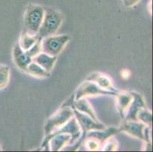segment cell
Segmentation results:
<instances>
[{
    "mask_svg": "<svg viewBox=\"0 0 153 152\" xmlns=\"http://www.w3.org/2000/svg\"><path fill=\"white\" fill-rule=\"evenodd\" d=\"M69 40L70 37L66 34L52 35L41 38L42 52L52 56H57L66 47Z\"/></svg>",
    "mask_w": 153,
    "mask_h": 152,
    "instance_id": "cell-4",
    "label": "cell"
},
{
    "mask_svg": "<svg viewBox=\"0 0 153 152\" xmlns=\"http://www.w3.org/2000/svg\"><path fill=\"white\" fill-rule=\"evenodd\" d=\"M146 125L140 121H132V120H124V122L121 124L118 132H125L131 136L132 137L137 138L139 139L144 141V136H143V130Z\"/></svg>",
    "mask_w": 153,
    "mask_h": 152,
    "instance_id": "cell-8",
    "label": "cell"
},
{
    "mask_svg": "<svg viewBox=\"0 0 153 152\" xmlns=\"http://www.w3.org/2000/svg\"><path fill=\"white\" fill-rule=\"evenodd\" d=\"M10 80V69L8 65L0 64V90L5 88Z\"/></svg>",
    "mask_w": 153,
    "mask_h": 152,
    "instance_id": "cell-19",
    "label": "cell"
},
{
    "mask_svg": "<svg viewBox=\"0 0 153 152\" xmlns=\"http://www.w3.org/2000/svg\"><path fill=\"white\" fill-rule=\"evenodd\" d=\"M104 147L102 148L103 151H116L117 148V142L116 141V139H114V138L111 137L110 139H108L106 142H104Z\"/></svg>",
    "mask_w": 153,
    "mask_h": 152,
    "instance_id": "cell-23",
    "label": "cell"
},
{
    "mask_svg": "<svg viewBox=\"0 0 153 152\" xmlns=\"http://www.w3.org/2000/svg\"><path fill=\"white\" fill-rule=\"evenodd\" d=\"M26 53L30 57V58H34L36 56H37L38 54H40L41 53H42V46H41V38H40L37 40V41L36 42L34 45L32 46L28 50L25 51Z\"/></svg>",
    "mask_w": 153,
    "mask_h": 152,
    "instance_id": "cell-21",
    "label": "cell"
},
{
    "mask_svg": "<svg viewBox=\"0 0 153 152\" xmlns=\"http://www.w3.org/2000/svg\"><path fill=\"white\" fill-rule=\"evenodd\" d=\"M72 108L76 109L79 112H82L83 113H85L87 115L89 116L91 119H94V121H97L98 122V118L96 116L95 113H94V110H93L92 107H91V104H89V102L88 101L85 99V97H82V98H80L79 100H76L73 101V104L72 106Z\"/></svg>",
    "mask_w": 153,
    "mask_h": 152,
    "instance_id": "cell-16",
    "label": "cell"
},
{
    "mask_svg": "<svg viewBox=\"0 0 153 152\" xmlns=\"http://www.w3.org/2000/svg\"><path fill=\"white\" fill-rule=\"evenodd\" d=\"M25 72H27L29 75L37 78H47L50 77V75H51L50 72H47L41 65H39L38 64L33 61L27 67Z\"/></svg>",
    "mask_w": 153,
    "mask_h": 152,
    "instance_id": "cell-18",
    "label": "cell"
},
{
    "mask_svg": "<svg viewBox=\"0 0 153 152\" xmlns=\"http://www.w3.org/2000/svg\"><path fill=\"white\" fill-rule=\"evenodd\" d=\"M85 145L88 151H97L100 147V143L98 141L93 139H85Z\"/></svg>",
    "mask_w": 153,
    "mask_h": 152,
    "instance_id": "cell-22",
    "label": "cell"
},
{
    "mask_svg": "<svg viewBox=\"0 0 153 152\" xmlns=\"http://www.w3.org/2000/svg\"><path fill=\"white\" fill-rule=\"evenodd\" d=\"M32 61L41 65L47 72H50L53 69L56 62L57 61V56H52L42 52L32 59Z\"/></svg>",
    "mask_w": 153,
    "mask_h": 152,
    "instance_id": "cell-15",
    "label": "cell"
},
{
    "mask_svg": "<svg viewBox=\"0 0 153 152\" xmlns=\"http://www.w3.org/2000/svg\"><path fill=\"white\" fill-rule=\"evenodd\" d=\"M118 132V129L115 128H105L101 130H91L88 132L85 139H93L98 141L100 143H104L108 139L112 137Z\"/></svg>",
    "mask_w": 153,
    "mask_h": 152,
    "instance_id": "cell-12",
    "label": "cell"
},
{
    "mask_svg": "<svg viewBox=\"0 0 153 152\" xmlns=\"http://www.w3.org/2000/svg\"><path fill=\"white\" fill-rule=\"evenodd\" d=\"M0 151H2V148H1V146H0Z\"/></svg>",
    "mask_w": 153,
    "mask_h": 152,
    "instance_id": "cell-25",
    "label": "cell"
},
{
    "mask_svg": "<svg viewBox=\"0 0 153 152\" xmlns=\"http://www.w3.org/2000/svg\"><path fill=\"white\" fill-rule=\"evenodd\" d=\"M12 57L15 65L21 70L25 72L27 67L32 62V58H30L25 51H24L19 46V43L15 44L12 50Z\"/></svg>",
    "mask_w": 153,
    "mask_h": 152,
    "instance_id": "cell-10",
    "label": "cell"
},
{
    "mask_svg": "<svg viewBox=\"0 0 153 152\" xmlns=\"http://www.w3.org/2000/svg\"><path fill=\"white\" fill-rule=\"evenodd\" d=\"M63 22V15L62 13L53 9L45 10L44 19L37 35L41 38L54 35L59 30Z\"/></svg>",
    "mask_w": 153,
    "mask_h": 152,
    "instance_id": "cell-2",
    "label": "cell"
},
{
    "mask_svg": "<svg viewBox=\"0 0 153 152\" xmlns=\"http://www.w3.org/2000/svg\"><path fill=\"white\" fill-rule=\"evenodd\" d=\"M70 139V134H57L50 139L49 142H48V146L52 151H58L61 150L66 145L69 143Z\"/></svg>",
    "mask_w": 153,
    "mask_h": 152,
    "instance_id": "cell-14",
    "label": "cell"
},
{
    "mask_svg": "<svg viewBox=\"0 0 153 152\" xmlns=\"http://www.w3.org/2000/svg\"><path fill=\"white\" fill-rule=\"evenodd\" d=\"M131 93L133 94V99L130 107H128L126 113H125V120L138 121L137 118H136L137 113L142 108L146 107V104H145L144 100L140 94L136 93V92H131Z\"/></svg>",
    "mask_w": 153,
    "mask_h": 152,
    "instance_id": "cell-9",
    "label": "cell"
},
{
    "mask_svg": "<svg viewBox=\"0 0 153 152\" xmlns=\"http://www.w3.org/2000/svg\"><path fill=\"white\" fill-rule=\"evenodd\" d=\"M86 80L94 82L104 90L115 92V93L118 92V90L113 86L110 78L100 72H92L86 78Z\"/></svg>",
    "mask_w": 153,
    "mask_h": 152,
    "instance_id": "cell-11",
    "label": "cell"
},
{
    "mask_svg": "<svg viewBox=\"0 0 153 152\" xmlns=\"http://www.w3.org/2000/svg\"><path fill=\"white\" fill-rule=\"evenodd\" d=\"M45 9L34 4H29L25 14V31L30 35H37L44 19Z\"/></svg>",
    "mask_w": 153,
    "mask_h": 152,
    "instance_id": "cell-1",
    "label": "cell"
},
{
    "mask_svg": "<svg viewBox=\"0 0 153 152\" xmlns=\"http://www.w3.org/2000/svg\"><path fill=\"white\" fill-rule=\"evenodd\" d=\"M39 38L40 37L38 35H30L24 30L21 34L19 44L24 51H27L35 44Z\"/></svg>",
    "mask_w": 153,
    "mask_h": 152,
    "instance_id": "cell-17",
    "label": "cell"
},
{
    "mask_svg": "<svg viewBox=\"0 0 153 152\" xmlns=\"http://www.w3.org/2000/svg\"><path fill=\"white\" fill-rule=\"evenodd\" d=\"M60 133L70 134L71 139L70 141H69V145H74L75 142L80 139V136H81L82 134V129L81 128H80V126H79L77 120H76V117L73 118V116H72L65 125H62V127L56 129V130L54 131L53 132L51 133L50 135L46 136L41 147L48 150V149H49L48 142H49L50 139L52 138L53 136H55V135H57V134Z\"/></svg>",
    "mask_w": 153,
    "mask_h": 152,
    "instance_id": "cell-5",
    "label": "cell"
},
{
    "mask_svg": "<svg viewBox=\"0 0 153 152\" xmlns=\"http://www.w3.org/2000/svg\"><path fill=\"white\" fill-rule=\"evenodd\" d=\"M117 97V107L121 117L124 118L125 113L130 107L133 97L131 92H117L115 95Z\"/></svg>",
    "mask_w": 153,
    "mask_h": 152,
    "instance_id": "cell-13",
    "label": "cell"
},
{
    "mask_svg": "<svg viewBox=\"0 0 153 152\" xmlns=\"http://www.w3.org/2000/svg\"><path fill=\"white\" fill-rule=\"evenodd\" d=\"M117 93L106 90L100 87L94 82L91 81H85L80 85L75 93V100L86 97H92L98 95H111L115 96Z\"/></svg>",
    "mask_w": 153,
    "mask_h": 152,
    "instance_id": "cell-6",
    "label": "cell"
},
{
    "mask_svg": "<svg viewBox=\"0 0 153 152\" xmlns=\"http://www.w3.org/2000/svg\"><path fill=\"white\" fill-rule=\"evenodd\" d=\"M74 116L73 110L69 106H62L59 110L47 119L44 125L45 136L62 127L69 119Z\"/></svg>",
    "mask_w": 153,
    "mask_h": 152,
    "instance_id": "cell-3",
    "label": "cell"
},
{
    "mask_svg": "<svg viewBox=\"0 0 153 152\" xmlns=\"http://www.w3.org/2000/svg\"><path fill=\"white\" fill-rule=\"evenodd\" d=\"M137 120L143 122L145 125H148L151 126L152 125V114L151 111L147 110L146 107L142 108L136 115Z\"/></svg>",
    "mask_w": 153,
    "mask_h": 152,
    "instance_id": "cell-20",
    "label": "cell"
},
{
    "mask_svg": "<svg viewBox=\"0 0 153 152\" xmlns=\"http://www.w3.org/2000/svg\"><path fill=\"white\" fill-rule=\"evenodd\" d=\"M122 1H123V4L124 5L125 7L130 8V7L136 5L140 0H122Z\"/></svg>",
    "mask_w": 153,
    "mask_h": 152,
    "instance_id": "cell-24",
    "label": "cell"
},
{
    "mask_svg": "<svg viewBox=\"0 0 153 152\" xmlns=\"http://www.w3.org/2000/svg\"><path fill=\"white\" fill-rule=\"evenodd\" d=\"M72 110H73V113H74L76 120L82 131V138H81L82 141H84L85 135L88 132L91 130H101L106 128L104 124L101 123L99 121L98 122L94 121L87 114L79 112L74 108H72Z\"/></svg>",
    "mask_w": 153,
    "mask_h": 152,
    "instance_id": "cell-7",
    "label": "cell"
}]
</instances>
